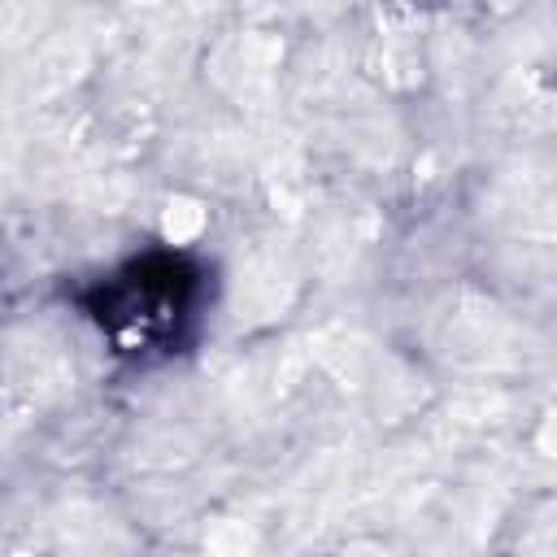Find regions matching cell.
Returning <instances> with one entry per match:
<instances>
[{
  "label": "cell",
  "instance_id": "6da1fadb",
  "mask_svg": "<svg viewBox=\"0 0 557 557\" xmlns=\"http://www.w3.org/2000/svg\"><path fill=\"white\" fill-rule=\"evenodd\" d=\"M205 300V270L183 252H144L83 292L96 331L122 357L174 352Z\"/></svg>",
  "mask_w": 557,
  "mask_h": 557
}]
</instances>
